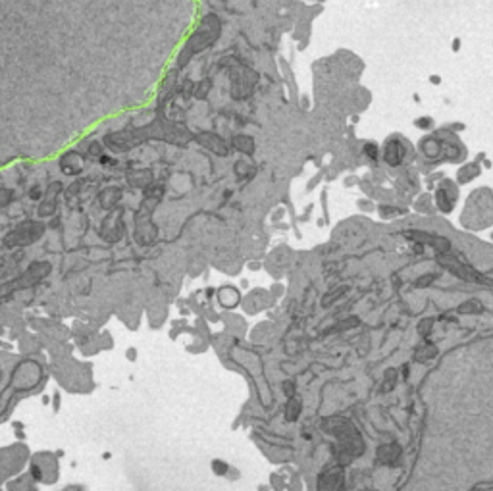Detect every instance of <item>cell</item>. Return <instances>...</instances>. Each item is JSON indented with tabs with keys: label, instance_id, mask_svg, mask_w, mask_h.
I'll return each instance as SVG.
<instances>
[{
	"label": "cell",
	"instance_id": "d6986e66",
	"mask_svg": "<svg viewBox=\"0 0 493 491\" xmlns=\"http://www.w3.org/2000/svg\"><path fill=\"white\" fill-rule=\"evenodd\" d=\"M435 279H437V274H424V276H420L414 281V287H418V289L428 287V285H431Z\"/></svg>",
	"mask_w": 493,
	"mask_h": 491
},
{
	"label": "cell",
	"instance_id": "9a60e30c",
	"mask_svg": "<svg viewBox=\"0 0 493 491\" xmlns=\"http://www.w3.org/2000/svg\"><path fill=\"white\" fill-rule=\"evenodd\" d=\"M395 383H397V370L389 368V370H387V372H385V376H383V383H381V391H383V393H389V391H393Z\"/></svg>",
	"mask_w": 493,
	"mask_h": 491
},
{
	"label": "cell",
	"instance_id": "e0dca14e",
	"mask_svg": "<svg viewBox=\"0 0 493 491\" xmlns=\"http://www.w3.org/2000/svg\"><path fill=\"white\" fill-rule=\"evenodd\" d=\"M233 145L239 149V151H243V153H252V139L250 137H237L235 141H233Z\"/></svg>",
	"mask_w": 493,
	"mask_h": 491
},
{
	"label": "cell",
	"instance_id": "30bf717a",
	"mask_svg": "<svg viewBox=\"0 0 493 491\" xmlns=\"http://www.w3.org/2000/svg\"><path fill=\"white\" fill-rule=\"evenodd\" d=\"M301 410H303V402H301V399H297L295 395H293V397H289L287 404H285V420H287V422H295V420H299Z\"/></svg>",
	"mask_w": 493,
	"mask_h": 491
},
{
	"label": "cell",
	"instance_id": "484cf974",
	"mask_svg": "<svg viewBox=\"0 0 493 491\" xmlns=\"http://www.w3.org/2000/svg\"><path fill=\"white\" fill-rule=\"evenodd\" d=\"M127 355H129V360H135V351H133V349H129Z\"/></svg>",
	"mask_w": 493,
	"mask_h": 491
},
{
	"label": "cell",
	"instance_id": "277c9868",
	"mask_svg": "<svg viewBox=\"0 0 493 491\" xmlns=\"http://www.w3.org/2000/svg\"><path fill=\"white\" fill-rule=\"evenodd\" d=\"M401 459V445L399 443H383L378 447L376 461L383 466H397Z\"/></svg>",
	"mask_w": 493,
	"mask_h": 491
},
{
	"label": "cell",
	"instance_id": "44dd1931",
	"mask_svg": "<svg viewBox=\"0 0 493 491\" xmlns=\"http://www.w3.org/2000/svg\"><path fill=\"white\" fill-rule=\"evenodd\" d=\"M295 391H297V389H295V383H293L291 379L283 381V393H285L287 397H293V395H295Z\"/></svg>",
	"mask_w": 493,
	"mask_h": 491
},
{
	"label": "cell",
	"instance_id": "cb8c5ba5",
	"mask_svg": "<svg viewBox=\"0 0 493 491\" xmlns=\"http://www.w3.org/2000/svg\"><path fill=\"white\" fill-rule=\"evenodd\" d=\"M208 87H210V83L206 81V83H204L202 87H199V94H197V96H204V92L208 91Z\"/></svg>",
	"mask_w": 493,
	"mask_h": 491
},
{
	"label": "cell",
	"instance_id": "4fadbf2b",
	"mask_svg": "<svg viewBox=\"0 0 493 491\" xmlns=\"http://www.w3.org/2000/svg\"><path fill=\"white\" fill-rule=\"evenodd\" d=\"M459 312L461 314H480V312H484V305L478 299H470V301H464L459 307Z\"/></svg>",
	"mask_w": 493,
	"mask_h": 491
},
{
	"label": "cell",
	"instance_id": "8fae6325",
	"mask_svg": "<svg viewBox=\"0 0 493 491\" xmlns=\"http://www.w3.org/2000/svg\"><path fill=\"white\" fill-rule=\"evenodd\" d=\"M220 303L225 308L235 307V305L239 303V293H237V289H231V287L222 289V291H220Z\"/></svg>",
	"mask_w": 493,
	"mask_h": 491
},
{
	"label": "cell",
	"instance_id": "52a82bcc",
	"mask_svg": "<svg viewBox=\"0 0 493 491\" xmlns=\"http://www.w3.org/2000/svg\"><path fill=\"white\" fill-rule=\"evenodd\" d=\"M437 353H439L437 347L428 341V343L416 347V351H414V360L420 362V364H428V362H431V360L437 357Z\"/></svg>",
	"mask_w": 493,
	"mask_h": 491
},
{
	"label": "cell",
	"instance_id": "ffe728a7",
	"mask_svg": "<svg viewBox=\"0 0 493 491\" xmlns=\"http://www.w3.org/2000/svg\"><path fill=\"white\" fill-rule=\"evenodd\" d=\"M227 470H229V466L224 461H212V472H214V474L224 476V474H227Z\"/></svg>",
	"mask_w": 493,
	"mask_h": 491
},
{
	"label": "cell",
	"instance_id": "5bb4252c",
	"mask_svg": "<svg viewBox=\"0 0 493 491\" xmlns=\"http://www.w3.org/2000/svg\"><path fill=\"white\" fill-rule=\"evenodd\" d=\"M357 326H360V318H359V316H351V318H347V320H341L336 328L328 330L326 334H332V332H347V330H353V328H357Z\"/></svg>",
	"mask_w": 493,
	"mask_h": 491
},
{
	"label": "cell",
	"instance_id": "d4e9b609",
	"mask_svg": "<svg viewBox=\"0 0 493 491\" xmlns=\"http://www.w3.org/2000/svg\"><path fill=\"white\" fill-rule=\"evenodd\" d=\"M403 378H408V364H403Z\"/></svg>",
	"mask_w": 493,
	"mask_h": 491
},
{
	"label": "cell",
	"instance_id": "7c38bea8",
	"mask_svg": "<svg viewBox=\"0 0 493 491\" xmlns=\"http://www.w3.org/2000/svg\"><path fill=\"white\" fill-rule=\"evenodd\" d=\"M437 206L441 212H451L455 206V195H447V189H439L437 191Z\"/></svg>",
	"mask_w": 493,
	"mask_h": 491
},
{
	"label": "cell",
	"instance_id": "2e32d148",
	"mask_svg": "<svg viewBox=\"0 0 493 491\" xmlns=\"http://www.w3.org/2000/svg\"><path fill=\"white\" fill-rule=\"evenodd\" d=\"M347 291H349V287H347V285H341V287H337V289H334L332 293H328V297H324V299H322V307H330L332 303H336L337 299H341Z\"/></svg>",
	"mask_w": 493,
	"mask_h": 491
},
{
	"label": "cell",
	"instance_id": "7402d4cb",
	"mask_svg": "<svg viewBox=\"0 0 493 491\" xmlns=\"http://www.w3.org/2000/svg\"><path fill=\"white\" fill-rule=\"evenodd\" d=\"M431 120L430 118H420V120H416V125L420 127V129H428V127H431Z\"/></svg>",
	"mask_w": 493,
	"mask_h": 491
},
{
	"label": "cell",
	"instance_id": "ac0fdd59",
	"mask_svg": "<svg viewBox=\"0 0 493 491\" xmlns=\"http://www.w3.org/2000/svg\"><path fill=\"white\" fill-rule=\"evenodd\" d=\"M431 330H433V318H424V320L418 324V334H420L422 337H428L431 334Z\"/></svg>",
	"mask_w": 493,
	"mask_h": 491
},
{
	"label": "cell",
	"instance_id": "9c48e42d",
	"mask_svg": "<svg viewBox=\"0 0 493 491\" xmlns=\"http://www.w3.org/2000/svg\"><path fill=\"white\" fill-rule=\"evenodd\" d=\"M199 143L206 145L208 149H212L214 153L222 154V156H225V154H227V147L224 145V141H222L220 137L212 135V133H202V135L199 137Z\"/></svg>",
	"mask_w": 493,
	"mask_h": 491
},
{
	"label": "cell",
	"instance_id": "5b68a950",
	"mask_svg": "<svg viewBox=\"0 0 493 491\" xmlns=\"http://www.w3.org/2000/svg\"><path fill=\"white\" fill-rule=\"evenodd\" d=\"M404 237L406 239H412V241H416V243H428L431 245L435 250H439V252H449V246L451 243L447 241V239H443V237H433V235H428V233H422V231H406L404 233Z\"/></svg>",
	"mask_w": 493,
	"mask_h": 491
},
{
	"label": "cell",
	"instance_id": "3957f363",
	"mask_svg": "<svg viewBox=\"0 0 493 491\" xmlns=\"http://www.w3.org/2000/svg\"><path fill=\"white\" fill-rule=\"evenodd\" d=\"M343 480H345L343 466L336 464V466H332V468H328L326 472L320 474L318 490H339V488H343Z\"/></svg>",
	"mask_w": 493,
	"mask_h": 491
},
{
	"label": "cell",
	"instance_id": "8992f818",
	"mask_svg": "<svg viewBox=\"0 0 493 491\" xmlns=\"http://www.w3.org/2000/svg\"><path fill=\"white\" fill-rule=\"evenodd\" d=\"M135 239L141 245H149L156 239V225L151 223L147 216L137 214V227H135Z\"/></svg>",
	"mask_w": 493,
	"mask_h": 491
},
{
	"label": "cell",
	"instance_id": "603a6c76",
	"mask_svg": "<svg viewBox=\"0 0 493 491\" xmlns=\"http://www.w3.org/2000/svg\"><path fill=\"white\" fill-rule=\"evenodd\" d=\"M376 153H378V151H376V145H366V154H370L372 158H376Z\"/></svg>",
	"mask_w": 493,
	"mask_h": 491
},
{
	"label": "cell",
	"instance_id": "ba28073f",
	"mask_svg": "<svg viewBox=\"0 0 493 491\" xmlns=\"http://www.w3.org/2000/svg\"><path fill=\"white\" fill-rule=\"evenodd\" d=\"M383 158H385V162L391 164V166L401 164V160H403V147H401L399 141H389V143L385 145V149H383Z\"/></svg>",
	"mask_w": 493,
	"mask_h": 491
},
{
	"label": "cell",
	"instance_id": "6da1fadb",
	"mask_svg": "<svg viewBox=\"0 0 493 491\" xmlns=\"http://www.w3.org/2000/svg\"><path fill=\"white\" fill-rule=\"evenodd\" d=\"M324 430L337 437V461L339 466H347L349 462L364 453V441L359 430L345 418H328Z\"/></svg>",
	"mask_w": 493,
	"mask_h": 491
},
{
	"label": "cell",
	"instance_id": "7a4b0ae2",
	"mask_svg": "<svg viewBox=\"0 0 493 491\" xmlns=\"http://www.w3.org/2000/svg\"><path fill=\"white\" fill-rule=\"evenodd\" d=\"M437 262H439L443 268H447L449 272H453L455 276H459L461 279H464V281H484V283H488L484 277L480 276L478 272H474L472 268L461 264V262H459L457 258H453V256H447V252H439Z\"/></svg>",
	"mask_w": 493,
	"mask_h": 491
}]
</instances>
